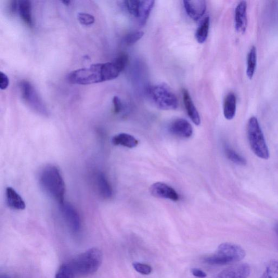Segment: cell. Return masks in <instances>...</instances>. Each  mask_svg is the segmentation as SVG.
I'll return each instance as SVG.
<instances>
[{
    "label": "cell",
    "mask_w": 278,
    "mask_h": 278,
    "mask_svg": "<svg viewBox=\"0 0 278 278\" xmlns=\"http://www.w3.org/2000/svg\"><path fill=\"white\" fill-rule=\"evenodd\" d=\"M128 62V57L126 54L122 53L116 58L113 62L118 67L120 71L122 72L126 68Z\"/></svg>",
    "instance_id": "obj_29"
},
{
    "label": "cell",
    "mask_w": 278,
    "mask_h": 278,
    "mask_svg": "<svg viewBox=\"0 0 278 278\" xmlns=\"http://www.w3.org/2000/svg\"><path fill=\"white\" fill-rule=\"evenodd\" d=\"M6 199L7 206L14 210L25 209V203L15 189L8 187L6 190Z\"/></svg>",
    "instance_id": "obj_15"
},
{
    "label": "cell",
    "mask_w": 278,
    "mask_h": 278,
    "mask_svg": "<svg viewBox=\"0 0 278 278\" xmlns=\"http://www.w3.org/2000/svg\"><path fill=\"white\" fill-rule=\"evenodd\" d=\"M113 104L115 113L119 114L122 112V104L121 99H120L118 96H115L113 97Z\"/></svg>",
    "instance_id": "obj_31"
},
{
    "label": "cell",
    "mask_w": 278,
    "mask_h": 278,
    "mask_svg": "<svg viewBox=\"0 0 278 278\" xmlns=\"http://www.w3.org/2000/svg\"><path fill=\"white\" fill-rule=\"evenodd\" d=\"M236 97L233 92H229L226 96L224 103V114L228 120H232L236 112Z\"/></svg>",
    "instance_id": "obj_18"
},
{
    "label": "cell",
    "mask_w": 278,
    "mask_h": 278,
    "mask_svg": "<svg viewBox=\"0 0 278 278\" xmlns=\"http://www.w3.org/2000/svg\"><path fill=\"white\" fill-rule=\"evenodd\" d=\"M63 219L73 233L77 234L81 229V220L76 208L67 202L60 204Z\"/></svg>",
    "instance_id": "obj_8"
},
{
    "label": "cell",
    "mask_w": 278,
    "mask_h": 278,
    "mask_svg": "<svg viewBox=\"0 0 278 278\" xmlns=\"http://www.w3.org/2000/svg\"><path fill=\"white\" fill-rule=\"evenodd\" d=\"M147 94L157 108L170 110L178 108L177 97L170 87L164 83L150 87L147 90Z\"/></svg>",
    "instance_id": "obj_5"
},
{
    "label": "cell",
    "mask_w": 278,
    "mask_h": 278,
    "mask_svg": "<svg viewBox=\"0 0 278 278\" xmlns=\"http://www.w3.org/2000/svg\"><path fill=\"white\" fill-rule=\"evenodd\" d=\"M19 87L22 100L30 108L41 115H48V110L43 100L40 98L35 88L30 82L21 81L19 83Z\"/></svg>",
    "instance_id": "obj_7"
},
{
    "label": "cell",
    "mask_w": 278,
    "mask_h": 278,
    "mask_svg": "<svg viewBox=\"0 0 278 278\" xmlns=\"http://www.w3.org/2000/svg\"><path fill=\"white\" fill-rule=\"evenodd\" d=\"M225 151L227 158L232 161L233 163L242 166L246 165L247 161L244 157L239 154L232 148L226 146Z\"/></svg>",
    "instance_id": "obj_23"
},
{
    "label": "cell",
    "mask_w": 278,
    "mask_h": 278,
    "mask_svg": "<svg viewBox=\"0 0 278 278\" xmlns=\"http://www.w3.org/2000/svg\"><path fill=\"white\" fill-rule=\"evenodd\" d=\"M247 137L250 147L254 154L262 159L269 158V150L256 117H252L249 119Z\"/></svg>",
    "instance_id": "obj_6"
},
{
    "label": "cell",
    "mask_w": 278,
    "mask_h": 278,
    "mask_svg": "<svg viewBox=\"0 0 278 278\" xmlns=\"http://www.w3.org/2000/svg\"><path fill=\"white\" fill-rule=\"evenodd\" d=\"M39 183L44 191L60 204L64 202L66 187L62 176L56 166L48 165L41 171Z\"/></svg>",
    "instance_id": "obj_2"
},
{
    "label": "cell",
    "mask_w": 278,
    "mask_h": 278,
    "mask_svg": "<svg viewBox=\"0 0 278 278\" xmlns=\"http://www.w3.org/2000/svg\"><path fill=\"white\" fill-rule=\"evenodd\" d=\"M169 131L176 137L189 138L192 136L193 128L187 120L177 119L170 124Z\"/></svg>",
    "instance_id": "obj_11"
},
{
    "label": "cell",
    "mask_w": 278,
    "mask_h": 278,
    "mask_svg": "<svg viewBox=\"0 0 278 278\" xmlns=\"http://www.w3.org/2000/svg\"><path fill=\"white\" fill-rule=\"evenodd\" d=\"M150 192L156 197L168 199L174 202L178 201L179 199L178 193L174 188L161 182L153 184L150 188Z\"/></svg>",
    "instance_id": "obj_9"
},
{
    "label": "cell",
    "mask_w": 278,
    "mask_h": 278,
    "mask_svg": "<svg viewBox=\"0 0 278 278\" xmlns=\"http://www.w3.org/2000/svg\"><path fill=\"white\" fill-rule=\"evenodd\" d=\"M261 278H278V260L268 263Z\"/></svg>",
    "instance_id": "obj_24"
},
{
    "label": "cell",
    "mask_w": 278,
    "mask_h": 278,
    "mask_svg": "<svg viewBox=\"0 0 278 278\" xmlns=\"http://www.w3.org/2000/svg\"><path fill=\"white\" fill-rule=\"evenodd\" d=\"M257 63V53L256 46H253L247 55V76L250 80L253 78L256 72Z\"/></svg>",
    "instance_id": "obj_21"
},
{
    "label": "cell",
    "mask_w": 278,
    "mask_h": 278,
    "mask_svg": "<svg viewBox=\"0 0 278 278\" xmlns=\"http://www.w3.org/2000/svg\"><path fill=\"white\" fill-rule=\"evenodd\" d=\"M121 72L113 62L98 63L72 71L69 73L67 80L73 85H90L113 80Z\"/></svg>",
    "instance_id": "obj_1"
},
{
    "label": "cell",
    "mask_w": 278,
    "mask_h": 278,
    "mask_svg": "<svg viewBox=\"0 0 278 278\" xmlns=\"http://www.w3.org/2000/svg\"><path fill=\"white\" fill-rule=\"evenodd\" d=\"M18 12L25 24L30 27H33L34 21L32 14V4L29 0L18 1Z\"/></svg>",
    "instance_id": "obj_17"
},
{
    "label": "cell",
    "mask_w": 278,
    "mask_h": 278,
    "mask_svg": "<svg viewBox=\"0 0 278 278\" xmlns=\"http://www.w3.org/2000/svg\"><path fill=\"white\" fill-rule=\"evenodd\" d=\"M247 3L246 1L240 2L235 11V28L236 32L243 35L248 25Z\"/></svg>",
    "instance_id": "obj_10"
},
{
    "label": "cell",
    "mask_w": 278,
    "mask_h": 278,
    "mask_svg": "<svg viewBox=\"0 0 278 278\" xmlns=\"http://www.w3.org/2000/svg\"><path fill=\"white\" fill-rule=\"evenodd\" d=\"M183 3L187 15L194 21L200 20L206 13L207 4L204 0L184 1Z\"/></svg>",
    "instance_id": "obj_12"
},
{
    "label": "cell",
    "mask_w": 278,
    "mask_h": 278,
    "mask_svg": "<svg viewBox=\"0 0 278 278\" xmlns=\"http://www.w3.org/2000/svg\"><path fill=\"white\" fill-rule=\"evenodd\" d=\"M96 184L101 197L104 199L112 197L113 192L112 186L103 173H99L96 175Z\"/></svg>",
    "instance_id": "obj_16"
},
{
    "label": "cell",
    "mask_w": 278,
    "mask_h": 278,
    "mask_svg": "<svg viewBox=\"0 0 278 278\" xmlns=\"http://www.w3.org/2000/svg\"><path fill=\"white\" fill-rule=\"evenodd\" d=\"M143 35L144 32L142 31L132 32L125 36L123 39L124 43L128 46L132 45L142 39Z\"/></svg>",
    "instance_id": "obj_25"
},
{
    "label": "cell",
    "mask_w": 278,
    "mask_h": 278,
    "mask_svg": "<svg viewBox=\"0 0 278 278\" xmlns=\"http://www.w3.org/2000/svg\"><path fill=\"white\" fill-rule=\"evenodd\" d=\"M155 2L151 0L139 1L138 19L141 25H144L150 15Z\"/></svg>",
    "instance_id": "obj_20"
},
{
    "label": "cell",
    "mask_w": 278,
    "mask_h": 278,
    "mask_svg": "<svg viewBox=\"0 0 278 278\" xmlns=\"http://www.w3.org/2000/svg\"><path fill=\"white\" fill-rule=\"evenodd\" d=\"M112 143L115 146H122L129 148L136 147L139 141L135 137L127 133H120L112 139Z\"/></svg>",
    "instance_id": "obj_19"
},
{
    "label": "cell",
    "mask_w": 278,
    "mask_h": 278,
    "mask_svg": "<svg viewBox=\"0 0 278 278\" xmlns=\"http://www.w3.org/2000/svg\"><path fill=\"white\" fill-rule=\"evenodd\" d=\"M182 95L185 107L189 118L194 124L198 126L201 122L200 115L193 103L191 95L188 91L185 89L182 90Z\"/></svg>",
    "instance_id": "obj_14"
},
{
    "label": "cell",
    "mask_w": 278,
    "mask_h": 278,
    "mask_svg": "<svg viewBox=\"0 0 278 278\" xmlns=\"http://www.w3.org/2000/svg\"><path fill=\"white\" fill-rule=\"evenodd\" d=\"M251 268L246 263L238 264L222 271L217 278H248Z\"/></svg>",
    "instance_id": "obj_13"
},
{
    "label": "cell",
    "mask_w": 278,
    "mask_h": 278,
    "mask_svg": "<svg viewBox=\"0 0 278 278\" xmlns=\"http://www.w3.org/2000/svg\"><path fill=\"white\" fill-rule=\"evenodd\" d=\"M9 85V80L5 73L0 72V89L6 90Z\"/></svg>",
    "instance_id": "obj_32"
},
{
    "label": "cell",
    "mask_w": 278,
    "mask_h": 278,
    "mask_svg": "<svg viewBox=\"0 0 278 278\" xmlns=\"http://www.w3.org/2000/svg\"><path fill=\"white\" fill-rule=\"evenodd\" d=\"M245 256L244 250L234 243L220 244L216 253L206 258V261L213 265H225L242 261Z\"/></svg>",
    "instance_id": "obj_4"
},
{
    "label": "cell",
    "mask_w": 278,
    "mask_h": 278,
    "mask_svg": "<svg viewBox=\"0 0 278 278\" xmlns=\"http://www.w3.org/2000/svg\"><path fill=\"white\" fill-rule=\"evenodd\" d=\"M139 1L137 0H132V1H125L123 2L124 6L126 8L128 12L131 15L138 18Z\"/></svg>",
    "instance_id": "obj_27"
},
{
    "label": "cell",
    "mask_w": 278,
    "mask_h": 278,
    "mask_svg": "<svg viewBox=\"0 0 278 278\" xmlns=\"http://www.w3.org/2000/svg\"><path fill=\"white\" fill-rule=\"evenodd\" d=\"M191 272L194 276L198 278H205L207 277V274L205 272L198 268H192Z\"/></svg>",
    "instance_id": "obj_34"
},
{
    "label": "cell",
    "mask_w": 278,
    "mask_h": 278,
    "mask_svg": "<svg viewBox=\"0 0 278 278\" xmlns=\"http://www.w3.org/2000/svg\"><path fill=\"white\" fill-rule=\"evenodd\" d=\"M78 20L81 24L85 26H90L95 22V17L90 14L80 13L78 15Z\"/></svg>",
    "instance_id": "obj_28"
},
{
    "label": "cell",
    "mask_w": 278,
    "mask_h": 278,
    "mask_svg": "<svg viewBox=\"0 0 278 278\" xmlns=\"http://www.w3.org/2000/svg\"><path fill=\"white\" fill-rule=\"evenodd\" d=\"M71 2L70 1H62V3H63V4L66 6H69V4H70Z\"/></svg>",
    "instance_id": "obj_35"
},
{
    "label": "cell",
    "mask_w": 278,
    "mask_h": 278,
    "mask_svg": "<svg viewBox=\"0 0 278 278\" xmlns=\"http://www.w3.org/2000/svg\"><path fill=\"white\" fill-rule=\"evenodd\" d=\"M9 278V277L7 276L3 275V276H1V278Z\"/></svg>",
    "instance_id": "obj_37"
},
{
    "label": "cell",
    "mask_w": 278,
    "mask_h": 278,
    "mask_svg": "<svg viewBox=\"0 0 278 278\" xmlns=\"http://www.w3.org/2000/svg\"><path fill=\"white\" fill-rule=\"evenodd\" d=\"M133 266L136 271L143 275H150L152 271V267L147 264L136 262L133 263Z\"/></svg>",
    "instance_id": "obj_30"
},
{
    "label": "cell",
    "mask_w": 278,
    "mask_h": 278,
    "mask_svg": "<svg viewBox=\"0 0 278 278\" xmlns=\"http://www.w3.org/2000/svg\"><path fill=\"white\" fill-rule=\"evenodd\" d=\"M103 261V252L99 248H92L79 255L68 264L75 275L87 276L98 271Z\"/></svg>",
    "instance_id": "obj_3"
},
{
    "label": "cell",
    "mask_w": 278,
    "mask_h": 278,
    "mask_svg": "<svg viewBox=\"0 0 278 278\" xmlns=\"http://www.w3.org/2000/svg\"><path fill=\"white\" fill-rule=\"evenodd\" d=\"M275 231L278 237V224H277L275 226Z\"/></svg>",
    "instance_id": "obj_36"
},
{
    "label": "cell",
    "mask_w": 278,
    "mask_h": 278,
    "mask_svg": "<svg viewBox=\"0 0 278 278\" xmlns=\"http://www.w3.org/2000/svg\"><path fill=\"white\" fill-rule=\"evenodd\" d=\"M75 276L68 263L60 267L55 278H74Z\"/></svg>",
    "instance_id": "obj_26"
},
{
    "label": "cell",
    "mask_w": 278,
    "mask_h": 278,
    "mask_svg": "<svg viewBox=\"0 0 278 278\" xmlns=\"http://www.w3.org/2000/svg\"><path fill=\"white\" fill-rule=\"evenodd\" d=\"M18 1H11L9 2L8 9L9 13L12 14V15H14V14L16 13L17 11L18 12Z\"/></svg>",
    "instance_id": "obj_33"
},
{
    "label": "cell",
    "mask_w": 278,
    "mask_h": 278,
    "mask_svg": "<svg viewBox=\"0 0 278 278\" xmlns=\"http://www.w3.org/2000/svg\"><path fill=\"white\" fill-rule=\"evenodd\" d=\"M210 27V18L207 17L203 20L196 31L195 37L198 43L203 44L206 41Z\"/></svg>",
    "instance_id": "obj_22"
}]
</instances>
